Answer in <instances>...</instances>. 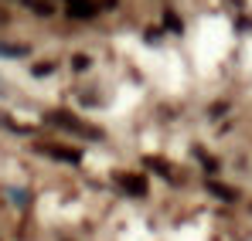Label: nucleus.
<instances>
[{"mask_svg": "<svg viewBox=\"0 0 252 241\" xmlns=\"http://www.w3.org/2000/svg\"><path fill=\"white\" fill-rule=\"evenodd\" d=\"M3 21H7V14H3V10H0V24H3Z\"/></svg>", "mask_w": 252, "mask_h": 241, "instance_id": "11", "label": "nucleus"}, {"mask_svg": "<svg viewBox=\"0 0 252 241\" xmlns=\"http://www.w3.org/2000/svg\"><path fill=\"white\" fill-rule=\"evenodd\" d=\"M208 187H211L215 197H221V201H235V190H228L225 184H208Z\"/></svg>", "mask_w": 252, "mask_h": 241, "instance_id": "6", "label": "nucleus"}, {"mask_svg": "<svg viewBox=\"0 0 252 241\" xmlns=\"http://www.w3.org/2000/svg\"><path fill=\"white\" fill-rule=\"evenodd\" d=\"M0 54H7V58H21V54H28V48H21V44H0Z\"/></svg>", "mask_w": 252, "mask_h": 241, "instance_id": "7", "label": "nucleus"}, {"mask_svg": "<svg viewBox=\"0 0 252 241\" xmlns=\"http://www.w3.org/2000/svg\"><path fill=\"white\" fill-rule=\"evenodd\" d=\"M72 68H75V72H85V68H89V58H85V54H75V58H72Z\"/></svg>", "mask_w": 252, "mask_h": 241, "instance_id": "9", "label": "nucleus"}, {"mask_svg": "<svg viewBox=\"0 0 252 241\" xmlns=\"http://www.w3.org/2000/svg\"><path fill=\"white\" fill-rule=\"evenodd\" d=\"M164 27H170V31H181V21H177V14H164Z\"/></svg>", "mask_w": 252, "mask_h": 241, "instance_id": "8", "label": "nucleus"}, {"mask_svg": "<svg viewBox=\"0 0 252 241\" xmlns=\"http://www.w3.org/2000/svg\"><path fill=\"white\" fill-rule=\"evenodd\" d=\"M65 10H68V17H75V21H89V17H95L99 3H95V0H65Z\"/></svg>", "mask_w": 252, "mask_h": 241, "instance_id": "3", "label": "nucleus"}, {"mask_svg": "<svg viewBox=\"0 0 252 241\" xmlns=\"http://www.w3.org/2000/svg\"><path fill=\"white\" fill-rule=\"evenodd\" d=\"M48 72H55V65H51V61H41V65H34V75H48Z\"/></svg>", "mask_w": 252, "mask_h": 241, "instance_id": "10", "label": "nucleus"}, {"mask_svg": "<svg viewBox=\"0 0 252 241\" xmlns=\"http://www.w3.org/2000/svg\"><path fill=\"white\" fill-rule=\"evenodd\" d=\"M48 122H51V126H65V129H75V133H82V136H89V139H102V133H99L95 126L79 122L72 112H48Z\"/></svg>", "mask_w": 252, "mask_h": 241, "instance_id": "1", "label": "nucleus"}, {"mask_svg": "<svg viewBox=\"0 0 252 241\" xmlns=\"http://www.w3.org/2000/svg\"><path fill=\"white\" fill-rule=\"evenodd\" d=\"M24 3H28V7H31V10H34V14H41V17H48V14H51V10H55V7H51V3H48V0H24Z\"/></svg>", "mask_w": 252, "mask_h": 241, "instance_id": "5", "label": "nucleus"}, {"mask_svg": "<svg viewBox=\"0 0 252 241\" xmlns=\"http://www.w3.org/2000/svg\"><path fill=\"white\" fill-rule=\"evenodd\" d=\"M116 184L123 187L126 194H133V197H143L147 194V177L143 173H116Z\"/></svg>", "mask_w": 252, "mask_h": 241, "instance_id": "2", "label": "nucleus"}, {"mask_svg": "<svg viewBox=\"0 0 252 241\" xmlns=\"http://www.w3.org/2000/svg\"><path fill=\"white\" fill-rule=\"evenodd\" d=\"M44 157H55V160H62V163H79L82 160V153L79 150H72V146H58V143H44V146H38Z\"/></svg>", "mask_w": 252, "mask_h": 241, "instance_id": "4", "label": "nucleus"}]
</instances>
